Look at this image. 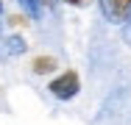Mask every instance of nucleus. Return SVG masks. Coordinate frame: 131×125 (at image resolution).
I'll return each mask as SVG.
<instances>
[{
	"mask_svg": "<svg viewBox=\"0 0 131 125\" xmlns=\"http://www.w3.org/2000/svg\"><path fill=\"white\" fill-rule=\"evenodd\" d=\"M31 67H34L36 75H48V72H53V70L59 67V61H56L53 56H36V58L31 61Z\"/></svg>",
	"mask_w": 131,
	"mask_h": 125,
	"instance_id": "7ed1b4c3",
	"label": "nucleus"
},
{
	"mask_svg": "<svg viewBox=\"0 0 131 125\" xmlns=\"http://www.w3.org/2000/svg\"><path fill=\"white\" fill-rule=\"evenodd\" d=\"M48 89H50L53 97H59V100H73L78 95V89H81L78 72L75 70H64L59 78H53L50 83H48Z\"/></svg>",
	"mask_w": 131,
	"mask_h": 125,
	"instance_id": "f257e3e1",
	"label": "nucleus"
},
{
	"mask_svg": "<svg viewBox=\"0 0 131 125\" xmlns=\"http://www.w3.org/2000/svg\"><path fill=\"white\" fill-rule=\"evenodd\" d=\"M67 3H70V6H89L92 0H67Z\"/></svg>",
	"mask_w": 131,
	"mask_h": 125,
	"instance_id": "20e7f679",
	"label": "nucleus"
},
{
	"mask_svg": "<svg viewBox=\"0 0 131 125\" xmlns=\"http://www.w3.org/2000/svg\"><path fill=\"white\" fill-rule=\"evenodd\" d=\"M103 8H106V14L112 20H117V22H123V20L131 17V0H103Z\"/></svg>",
	"mask_w": 131,
	"mask_h": 125,
	"instance_id": "f03ea898",
	"label": "nucleus"
}]
</instances>
